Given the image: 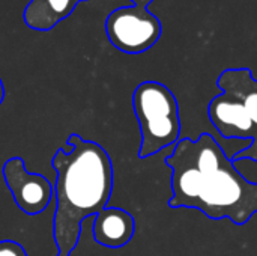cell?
Returning a JSON list of instances; mask_svg holds the SVG:
<instances>
[{
  "label": "cell",
  "instance_id": "cell-1",
  "mask_svg": "<svg viewBox=\"0 0 257 256\" xmlns=\"http://www.w3.org/2000/svg\"><path fill=\"white\" fill-rule=\"evenodd\" d=\"M166 164L172 170L170 208L199 210L211 220L227 217L238 226L257 213V183L239 174L211 134L181 139Z\"/></svg>",
  "mask_w": 257,
  "mask_h": 256
},
{
  "label": "cell",
  "instance_id": "cell-2",
  "mask_svg": "<svg viewBox=\"0 0 257 256\" xmlns=\"http://www.w3.org/2000/svg\"><path fill=\"white\" fill-rule=\"evenodd\" d=\"M51 166L56 172L53 237L59 255L69 256L78 244L81 222L107 208L113 192V164L99 143L69 134L66 149L54 152Z\"/></svg>",
  "mask_w": 257,
  "mask_h": 256
},
{
  "label": "cell",
  "instance_id": "cell-3",
  "mask_svg": "<svg viewBox=\"0 0 257 256\" xmlns=\"http://www.w3.org/2000/svg\"><path fill=\"white\" fill-rule=\"evenodd\" d=\"M133 110L139 121L142 160L158 154L181 139L179 104L175 94L160 81H143L133 92Z\"/></svg>",
  "mask_w": 257,
  "mask_h": 256
},
{
  "label": "cell",
  "instance_id": "cell-4",
  "mask_svg": "<svg viewBox=\"0 0 257 256\" xmlns=\"http://www.w3.org/2000/svg\"><path fill=\"white\" fill-rule=\"evenodd\" d=\"M108 41L128 54H140L152 48L163 33L161 21L142 6H122L111 11L105 20Z\"/></svg>",
  "mask_w": 257,
  "mask_h": 256
},
{
  "label": "cell",
  "instance_id": "cell-5",
  "mask_svg": "<svg viewBox=\"0 0 257 256\" xmlns=\"http://www.w3.org/2000/svg\"><path fill=\"white\" fill-rule=\"evenodd\" d=\"M2 174L17 207L24 214L38 216L45 211L54 196V187L48 178L41 174H30L20 157L5 161Z\"/></svg>",
  "mask_w": 257,
  "mask_h": 256
},
{
  "label": "cell",
  "instance_id": "cell-6",
  "mask_svg": "<svg viewBox=\"0 0 257 256\" xmlns=\"http://www.w3.org/2000/svg\"><path fill=\"white\" fill-rule=\"evenodd\" d=\"M208 116L215 130L224 139H250L257 134V128L238 98L227 92L214 97L208 106Z\"/></svg>",
  "mask_w": 257,
  "mask_h": 256
},
{
  "label": "cell",
  "instance_id": "cell-7",
  "mask_svg": "<svg viewBox=\"0 0 257 256\" xmlns=\"http://www.w3.org/2000/svg\"><path fill=\"white\" fill-rule=\"evenodd\" d=\"M92 234L98 244L108 249H120L133 240L136 220L122 208H105L95 216Z\"/></svg>",
  "mask_w": 257,
  "mask_h": 256
},
{
  "label": "cell",
  "instance_id": "cell-8",
  "mask_svg": "<svg viewBox=\"0 0 257 256\" xmlns=\"http://www.w3.org/2000/svg\"><path fill=\"white\" fill-rule=\"evenodd\" d=\"M87 0H30L24 9V23L27 27L47 32L69 17L78 3Z\"/></svg>",
  "mask_w": 257,
  "mask_h": 256
},
{
  "label": "cell",
  "instance_id": "cell-9",
  "mask_svg": "<svg viewBox=\"0 0 257 256\" xmlns=\"http://www.w3.org/2000/svg\"><path fill=\"white\" fill-rule=\"evenodd\" d=\"M217 86L241 101L257 128V80L253 72L248 68L224 69L217 78Z\"/></svg>",
  "mask_w": 257,
  "mask_h": 256
},
{
  "label": "cell",
  "instance_id": "cell-10",
  "mask_svg": "<svg viewBox=\"0 0 257 256\" xmlns=\"http://www.w3.org/2000/svg\"><path fill=\"white\" fill-rule=\"evenodd\" d=\"M0 256H27V252L20 243L12 240H3L0 241Z\"/></svg>",
  "mask_w": 257,
  "mask_h": 256
},
{
  "label": "cell",
  "instance_id": "cell-11",
  "mask_svg": "<svg viewBox=\"0 0 257 256\" xmlns=\"http://www.w3.org/2000/svg\"><path fill=\"white\" fill-rule=\"evenodd\" d=\"M241 160H253V161H256L257 163V134L254 136V139L251 140V143H250L245 149L239 151V152L233 157L232 161L236 164V163L241 161Z\"/></svg>",
  "mask_w": 257,
  "mask_h": 256
},
{
  "label": "cell",
  "instance_id": "cell-12",
  "mask_svg": "<svg viewBox=\"0 0 257 256\" xmlns=\"http://www.w3.org/2000/svg\"><path fill=\"white\" fill-rule=\"evenodd\" d=\"M133 2V5H136V6H142V8H146L149 3H152L154 0H131Z\"/></svg>",
  "mask_w": 257,
  "mask_h": 256
},
{
  "label": "cell",
  "instance_id": "cell-13",
  "mask_svg": "<svg viewBox=\"0 0 257 256\" xmlns=\"http://www.w3.org/2000/svg\"><path fill=\"white\" fill-rule=\"evenodd\" d=\"M3 100H5V84H3V81L0 78V106L3 103Z\"/></svg>",
  "mask_w": 257,
  "mask_h": 256
}]
</instances>
